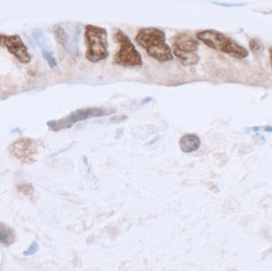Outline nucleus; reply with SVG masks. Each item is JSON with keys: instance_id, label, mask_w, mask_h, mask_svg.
<instances>
[{"instance_id": "1a4fd4ad", "label": "nucleus", "mask_w": 272, "mask_h": 271, "mask_svg": "<svg viewBox=\"0 0 272 271\" xmlns=\"http://www.w3.org/2000/svg\"><path fill=\"white\" fill-rule=\"evenodd\" d=\"M179 146L183 152L190 154L199 149L201 140L195 134H186L181 138Z\"/></svg>"}, {"instance_id": "a211bd4d", "label": "nucleus", "mask_w": 272, "mask_h": 271, "mask_svg": "<svg viewBox=\"0 0 272 271\" xmlns=\"http://www.w3.org/2000/svg\"><path fill=\"white\" fill-rule=\"evenodd\" d=\"M73 144H71V145L70 146V147H66V148H65V149L61 150V151H58V152L55 153V154H53V155H51L50 158H55V157L58 156V155H61V154H62V153L66 152V151H67L68 150L71 149L72 147H73Z\"/></svg>"}, {"instance_id": "f03ea898", "label": "nucleus", "mask_w": 272, "mask_h": 271, "mask_svg": "<svg viewBox=\"0 0 272 271\" xmlns=\"http://www.w3.org/2000/svg\"><path fill=\"white\" fill-rule=\"evenodd\" d=\"M196 38L208 47L234 57L243 59L248 57L249 52L233 38L215 30H205L196 33Z\"/></svg>"}, {"instance_id": "ddd939ff", "label": "nucleus", "mask_w": 272, "mask_h": 271, "mask_svg": "<svg viewBox=\"0 0 272 271\" xmlns=\"http://www.w3.org/2000/svg\"><path fill=\"white\" fill-rule=\"evenodd\" d=\"M249 48L252 53L255 55H259L263 53L264 51V45L260 40L257 38H252L249 41Z\"/></svg>"}, {"instance_id": "4468645a", "label": "nucleus", "mask_w": 272, "mask_h": 271, "mask_svg": "<svg viewBox=\"0 0 272 271\" xmlns=\"http://www.w3.org/2000/svg\"><path fill=\"white\" fill-rule=\"evenodd\" d=\"M42 56H43L45 60H46L49 65L50 66V68L53 69L55 68L57 66V61L55 60V57L52 56L49 51L43 50L42 51Z\"/></svg>"}, {"instance_id": "423d86ee", "label": "nucleus", "mask_w": 272, "mask_h": 271, "mask_svg": "<svg viewBox=\"0 0 272 271\" xmlns=\"http://www.w3.org/2000/svg\"><path fill=\"white\" fill-rule=\"evenodd\" d=\"M0 45L2 47L6 48L20 62L23 64L30 62L31 55L29 53L28 49L23 42L20 36L18 34L15 35L0 34Z\"/></svg>"}, {"instance_id": "412c9836", "label": "nucleus", "mask_w": 272, "mask_h": 271, "mask_svg": "<svg viewBox=\"0 0 272 271\" xmlns=\"http://www.w3.org/2000/svg\"><path fill=\"white\" fill-rule=\"evenodd\" d=\"M269 54H270V61L272 68V47H270V49H269Z\"/></svg>"}, {"instance_id": "7ed1b4c3", "label": "nucleus", "mask_w": 272, "mask_h": 271, "mask_svg": "<svg viewBox=\"0 0 272 271\" xmlns=\"http://www.w3.org/2000/svg\"><path fill=\"white\" fill-rule=\"evenodd\" d=\"M85 57L92 63L100 62L108 57L107 31L103 27L88 24L85 27Z\"/></svg>"}, {"instance_id": "4be33fe9", "label": "nucleus", "mask_w": 272, "mask_h": 271, "mask_svg": "<svg viewBox=\"0 0 272 271\" xmlns=\"http://www.w3.org/2000/svg\"><path fill=\"white\" fill-rule=\"evenodd\" d=\"M83 161H84V162H85V164L88 165V158H87L86 156L83 157Z\"/></svg>"}, {"instance_id": "20e7f679", "label": "nucleus", "mask_w": 272, "mask_h": 271, "mask_svg": "<svg viewBox=\"0 0 272 271\" xmlns=\"http://www.w3.org/2000/svg\"><path fill=\"white\" fill-rule=\"evenodd\" d=\"M200 41L190 33H179L173 38V55L180 60L184 66L196 65L200 61L197 53Z\"/></svg>"}, {"instance_id": "9b49d317", "label": "nucleus", "mask_w": 272, "mask_h": 271, "mask_svg": "<svg viewBox=\"0 0 272 271\" xmlns=\"http://www.w3.org/2000/svg\"><path fill=\"white\" fill-rule=\"evenodd\" d=\"M55 38L59 44L66 48L69 42V36L66 30L60 26H58L55 29Z\"/></svg>"}, {"instance_id": "f257e3e1", "label": "nucleus", "mask_w": 272, "mask_h": 271, "mask_svg": "<svg viewBox=\"0 0 272 271\" xmlns=\"http://www.w3.org/2000/svg\"><path fill=\"white\" fill-rule=\"evenodd\" d=\"M166 40L164 30L155 27L140 29L135 36V42L145 49L149 57L161 63L174 60L172 49Z\"/></svg>"}, {"instance_id": "9d476101", "label": "nucleus", "mask_w": 272, "mask_h": 271, "mask_svg": "<svg viewBox=\"0 0 272 271\" xmlns=\"http://www.w3.org/2000/svg\"><path fill=\"white\" fill-rule=\"evenodd\" d=\"M15 239V232L12 228L6 224L0 223V243L9 246L14 243Z\"/></svg>"}, {"instance_id": "6e6552de", "label": "nucleus", "mask_w": 272, "mask_h": 271, "mask_svg": "<svg viewBox=\"0 0 272 271\" xmlns=\"http://www.w3.org/2000/svg\"><path fill=\"white\" fill-rule=\"evenodd\" d=\"M14 156L21 160L27 161L34 155V144L30 139H22L15 142L10 147Z\"/></svg>"}, {"instance_id": "2eb2a0df", "label": "nucleus", "mask_w": 272, "mask_h": 271, "mask_svg": "<svg viewBox=\"0 0 272 271\" xmlns=\"http://www.w3.org/2000/svg\"><path fill=\"white\" fill-rule=\"evenodd\" d=\"M18 191L25 194V195H31L34 192V187L30 184H23L17 187Z\"/></svg>"}, {"instance_id": "39448f33", "label": "nucleus", "mask_w": 272, "mask_h": 271, "mask_svg": "<svg viewBox=\"0 0 272 271\" xmlns=\"http://www.w3.org/2000/svg\"><path fill=\"white\" fill-rule=\"evenodd\" d=\"M114 38L120 44V49L113 57L115 64L124 67H141L143 65L142 55L124 31L117 30Z\"/></svg>"}, {"instance_id": "dca6fc26", "label": "nucleus", "mask_w": 272, "mask_h": 271, "mask_svg": "<svg viewBox=\"0 0 272 271\" xmlns=\"http://www.w3.org/2000/svg\"><path fill=\"white\" fill-rule=\"evenodd\" d=\"M38 250V243L36 241L33 242L31 244H30V247H29L28 250H26L23 252L25 256H30V255H33V254H35L37 251Z\"/></svg>"}, {"instance_id": "0eeeda50", "label": "nucleus", "mask_w": 272, "mask_h": 271, "mask_svg": "<svg viewBox=\"0 0 272 271\" xmlns=\"http://www.w3.org/2000/svg\"><path fill=\"white\" fill-rule=\"evenodd\" d=\"M103 114H104V111L100 108H88L86 110L74 111L66 119L57 122L56 126L53 130H59L62 129L70 128L76 122L88 119L89 117H100Z\"/></svg>"}, {"instance_id": "5701e85b", "label": "nucleus", "mask_w": 272, "mask_h": 271, "mask_svg": "<svg viewBox=\"0 0 272 271\" xmlns=\"http://www.w3.org/2000/svg\"><path fill=\"white\" fill-rule=\"evenodd\" d=\"M158 137L156 138V139H154V140H152V141L150 142V145H152V144H154V143H156V142L158 141Z\"/></svg>"}, {"instance_id": "f3484780", "label": "nucleus", "mask_w": 272, "mask_h": 271, "mask_svg": "<svg viewBox=\"0 0 272 271\" xmlns=\"http://www.w3.org/2000/svg\"><path fill=\"white\" fill-rule=\"evenodd\" d=\"M128 119V117L126 115H118V116L113 117L111 119V122L113 123H120V122H124Z\"/></svg>"}, {"instance_id": "aec40b11", "label": "nucleus", "mask_w": 272, "mask_h": 271, "mask_svg": "<svg viewBox=\"0 0 272 271\" xmlns=\"http://www.w3.org/2000/svg\"><path fill=\"white\" fill-rule=\"evenodd\" d=\"M151 100V98H149V97H146V98H145L144 100L142 101V103H141V104H146V103H148L149 101H150Z\"/></svg>"}, {"instance_id": "6ab92c4d", "label": "nucleus", "mask_w": 272, "mask_h": 271, "mask_svg": "<svg viewBox=\"0 0 272 271\" xmlns=\"http://www.w3.org/2000/svg\"><path fill=\"white\" fill-rule=\"evenodd\" d=\"M57 122H58V121L51 120L49 121V122H47V125H48L51 129H53V128L56 126Z\"/></svg>"}, {"instance_id": "f8f14e48", "label": "nucleus", "mask_w": 272, "mask_h": 271, "mask_svg": "<svg viewBox=\"0 0 272 271\" xmlns=\"http://www.w3.org/2000/svg\"><path fill=\"white\" fill-rule=\"evenodd\" d=\"M32 36L40 47L42 48L43 50H47V39L43 32L40 29H34Z\"/></svg>"}]
</instances>
